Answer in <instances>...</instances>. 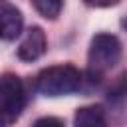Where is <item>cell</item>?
<instances>
[{"label": "cell", "instance_id": "cell-7", "mask_svg": "<svg viewBox=\"0 0 127 127\" xmlns=\"http://www.w3.org/2000/svg\"><path fill=\"white\" fill-rule=\"evenodd\" d=\"M32 4L46 20H56L64 8V0H32Z\"/></svg>", "mask_w": 127, "mask_h": 127}, {"label": "cell", "instance_id": "cell-4", "mask_svg": "<svg viewBox=\"0 0 127 127\" xmlns=\"http://www.w3.org/2000/svg\"><path fill=\"white\" fill-rule=\"evenodd\" d=\"M46 48H48V40H46L44 30L40 26H32L18 46V58L22 62H34L44 56Z\"/></svg>", "mask_w": 127, "mask_h": 127}, {"label": "cell", "instance_id": "cell-3", "mask_svg": "<svg viewBox=\"0 0 127 127\" xmlns=\"http://www.w3.org/2000/svg\"><path fill=\"white\" fill-rule=\"evenodd\" d=\"M26 103L24 83L16 73H2L0 75V123L8 125L14 123Z\"/></svg>", "mask_w": 127, "mask_h": 127}, {"label": "cell", "instance_id": "cell-1", "mask_svg": "<svg viewBox=\"0 0 127 127\" xmlns=\"http://www.w3.org/2000/svg\"><path fill=\"white\" fill-rule=\"evenodd\" d=\"M121 60V42L113 34H95L89 52H87V67L89 75L99 79L107 71H111Z\"/></svg>", "mask_w": 127, "mask_h": 127}, {"label": "cell", "instance_id": "cell-6", "mask_svg": "<svg viewBox=\"0 0 127 127\" xmlns=\"http://www.w3.org/2000/svg\"><path fill=\"white\" fill-rule=\"evenodd\" d=\"M73 127H107L105 111L99 105H83L75 111Z\"/></svg>", "mask_w": 127, "mask_h": 127}, {"label": "cell", "instance_id": "cell-8", "mask_svg": "<svg viewBox=\"0 0 127 127\" xmlns=\"http://www.w3.org/2000/svg\"><path fill=\"white\" fill-rule=\"evenodd\" d=\"M32 127H65V125H64V121L58 119V117H42V119H38Z\"/></svg>", "mask_w": 127, "mask_h": 127}, {"label": "cell", "instance_id": "cell-2", "mask_svg": "<svg viewBox=\"0 0 127 127\" xmlns=\"http://www.w3.org/2000/svg\"><path fill=\"white\" fill-rule=\"evenodd\" d=\"M81 85V73L77 67L64 64V65H52L40 71L36 79V87L46 97H60L69 95L77 91Z\"/></svg>", "mask_w": 127, "mask_h": 127}, {"label": "cell", "instance_id": "cell-5", "mask_svg": "<svg viewBox=\"0 0 127 127\" xmlns=\"http://www.w3.org/2000/svg\"><path fill=\"white\" fill-rule=\"evenodd\" d=\"M24 26L22 12L8 0H0V40H14Z\"/></svg>", "mask_w": 127, "mask_h": 127}, {"label": "cell", "instance_id": "cell-10", "mask_svg": "<svg viewBox=\"0 0 127 127\" xmlns=\"http://www.w3.org/2000/svg\"><path fill=\"white\" fill-rule=\"evenodd\" d=\"M0 127H4V125H2V123H0Z\"/></svg>", "mask_w": 127, "mask_h": 127}, {"label": "cell", "instance_id": "cell-9", "mask_svg": "<svg viewBox=\"0 0 127 127\" xmlns=\"http://www.w3.org/2000/svg\"><path fill=\"white\" fill-rule=\"evenodd\" d=\"M83 2L89 6H95V8H107V6H115L119 0H83Z\"/></svg>", "mask_w": 127, "mask_h": 127}]
</instances>
